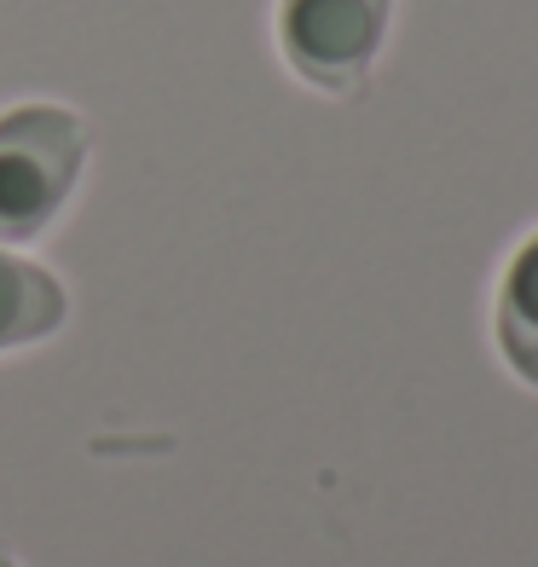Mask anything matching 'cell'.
<instances>
[{"instance_id": "1", "label": "cell", "mask_w": 538, "mask_h": 567, "mask_svg": "<svg viewBox=\"0 0 538 567\" xmlns=\"http://www.w3.org/2000/svg\"><path fill=\"white\" fill-rule=\"evenodd\" d=\"M87 168V122L64 105H12L0 116V244H30L64 215Z\"/></svg>"}, {"instance_id": "2", "label": "cell", "mask_w": 538, "mask_h": 567, "mask_svg": "<svg viewBox=\"0 0 538 567\" xmlns=\"http://www.w3.org/2000/svg\"><path fill=\"white\" fill-rule=\"evenodd\" d=\"M394 0H284L278 47L307 87L348 93L382 53Z\"/></svg>"}, {"instance_id": "3", "label": "cell", "mask_w": 538, "mask_h": 567, "mask_svg": "<svg viewBox=\"0 0 538 567\" xmlns=\"http://www.w3.org/2000/svg\"><path fill=\"white\" fill-rule=\"evenodd\" d=\"M64 313H70L64 284L46 267L23 261V255H12V249H0V353L46 342L64 324Z\"/></svg>"}, {"instance_id": "4", "label": "cell", "mask_w": 538, "mask_h": 567, "mask_svg": "<svg viewBox=\"0 0 538 567\" xmlns=\"http://www.w3.org/2000/svg\"><path fill=\"white\" fill-rule=\"evenodd\" d=\"M498 348L527 389H538V231L516 249L498 284Z\"/></svg>"}, {"instance_id": "5", "label": "cell", "mask_w": 538, "mask_h": 567, "mask_svg": "<svg viewBox=\"0 0 538 567\" xmlns=\"http://www.w3.org/2000/svg\"><path fill=\"white\" fill-rule=\"evenodd\" d=\"M0 567H18V561H12V556H0Z\"/></svg>"}]
</instances>
